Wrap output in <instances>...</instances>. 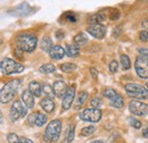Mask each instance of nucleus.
<instances>
[{
	"label": "nucleus",
	"instance_id": "obj_11",
	"mask_svg": "<svg viewBox=\"0 0 148 143\" xmlns=\"http://www.w3.org/2000/svg\"><path fill=\"white\" fill-rule=\"evenodd\" d=\"M74 98H75V86L72 85V86L69 88L66 94H65V97L63 98V101H62V107H63V109L67 110V109H70V108L72 107Z\"/></svg>",
	"mask_w": 148,
	"mask_h": 143
},
{
	"label": "nucleus",
	"instance_id": "obj_40",
	"mask_svg": "<svg viewBox=\"0 0 148 143\" xmlns=\"http://www.w3.org/2000/svg\"><path fill=\"white\" fill-rule=\"evenodd\" d=\"M21 141H22V143H33L30 139H27V138H21Z\"/></svg>",
	"mask_w": 148,
	"mask_h": 143
},
{
	"label": "nucleus",
	"instance_id": "obj_6",
	"mask_svg": "<svg viewBox=\"0 0 148 143\" xmlns=\"http://www.w3.org/2000/svg\"><path fill=\"white\" fill-rule=\"evenodd\" d=\"M101 118V110L99 108H88L80 112V119L83 122L98 123Z\"/></svg>",
	"mask_w": 148,
	"mask_h": 143
},
{
	"label": "nucleus",
	"instance_id": "obj_30",
	"mask_svg": "<svg viewBox=\"0 0 148 143\" xmlns=\"http://www.w3.org/2000/svg\"><path fill=\"white\" fill-rule=\"evenodd\" d=\"M115 94H117V92L112 88H107L106 90H104V97H106L108 99H111L112 97H114Z\"/></svg>",
	"mask_w": 148,
	"mask_h": 143
},
{
	"label": "nucleus",
	"instance_id": "obj_28",
	"mask_svg": "<svg viewBox=\"0 0 148 143\" xmlns=\"http://www.w3.org/2000/svg\"><path fill=\"white\" fill-rule=\"evenodd\" d=\"M96 131V127L95 126H88V127H83L81 129V135L82 136H90L92 135Z\"/></svg>",
	"mask_w": 148,
	"mask_h": 143
},
{
	"label": "nucleus",
	"instance_id": "obj_10",
	"mask_svg": "<svg viewBox=\"0 0 148 143\" xmlns=\"http://www.w3.org/2000/svg\"><path fill=\"white\" fill-rule=\"evenodd\" d=\"M87 31L89 34H91L96 39H103L106 35V26H104L99 23H95L92 25H90Z\"/></svg>",
	"mask_w": 148,
	"mask_h": 143
},
{
	"label": "nucleus",
	"instance_id": "obj_34",
	"mask_svg": "<svg viewBox=\"0 0 148 143\" xmlns=\"http://www.w3.org/2000/svg\"><path fill=\"white\" fill-rule=\"evenodd\" d=\"M100 104H101V101H100V98H98V97H95L92 100H91V102H90V105L92 106V108L99 107Z\"/></svg>",
	"mask_w": 148,
	"mask_h": 143
},
{
	"label": "nucleus",
	"instance_id": "obj_5",
	"mask_svg": "<svg viewBox=\"0 0 148 143\" xmlns=\"http://www.w3.org/2000/svg\"><path fill=\"white\" fill-rule=\"evenodd\" d=\"M124 89L127 91L128 95L134 99H148V90L147 88L143 86L138 83H128Z\"/></svg>",
	"mask_w": 148,
	"mask_h": 143
},
{
	"label": "nucleus",
	"instance_id": "obj_38",
	"mask_svg": "<svg viewBox=\"0 0 148 143\" xmlns=\"http://www.w3.org/2000/svg\"><path fill=\"white\" fill-rule=\"evenodd\" d=\"M56 37H57V39H63V37H64V32L60 31V30L57 31V32H56Z\"/></svg>",
	"mask_w": 148,
	"mask_h": 143
},
{
	"label": "nucleus",
	"instance_id": "obj_1",
	"mask_svg": "<svg viewBox=\"0 0 148 143\" xmlns=\"http://www.w3.org/2000/svg\"><path fill=\"white\" fill-rule=\"evenodd\" d=\"M16 46L22 51L32 52L38 46V37L31 33H21L16 37Z\"/></svg>",
	"mask_w": 148,
	"mask_h": 143
},
{
	"label": "nucleus",
	"instance_id": "obj_14",
	"mask_svg": "<svg viewBox=\"0 0 148 143\" xmlns=\"http://www.w3.org/2000/svg\"><path fill=\"white\" fill-rule=\"evenodd\" d=\"M65 54H66L65 49H64L62 46H59V44L54 46L53 49H51L50 52H49V56H50L53 59H62Z\"/></svg>",
	"mask_w": 148,
	"mask_h": 143
},
{
	"label": "nucleus",
	"instance_id": "obj_35",
	"mask_svg": "<svg viewBox=\"0 0 148 143\" xmlns=\"http://www.w3.org/2000/svg\"><path fill=\"white\" fill-rule=\"evenodd\" d=\"M139 37H140V41H143V42H148V31H141Z\"/></svg>",
	"mask_w": 148,
	"mask_h": 143
},
{
	"label": "nucleus",
	"instance_id": "obj_26",
	"mask_svg": "<svg viewBox=\"0 0 148 143\" xmlns=\"http://www.w3.org/2000/svg\"><path fill=\"white\" fill-rule=\"evenodd\" d=\"M48 118H47V115L42 114V112H38L37 115V122H36V125L37 126H42L47 123Z\"/></svg>",
	"mask_w": 148,
	"mask_h": 143
},
{
	"label": "nucleus",
	"instance_id": "obj_20",
	"mask_svg": "<svg viewBox=\"0 0 148 143\" xmlns=\"http://www.w3.org/2000/svg\"><path fill=\"white\" fill-rule=\"evenodd\" d=\"M87 99H88V92H86V91L79 92V94L76 95V106H75V108L79 109V108L82 107Z\"/></svg>",
	"mask_w": 148,
	"mask_h": 143
},
{
	"label": "nucleus",
	"instance_id": "obj_17",
	"mask_svg": "<svg viewBox=\"0 0 148 143\" xmlns=\"http://www.w3.org/2000/svg\"><path fill=\"white\" fill-rule=\"evenodd\" d=\"M110 101H111V105L112 107L114 108H117V109H121V108L124 106V99H123V97L121 95V94H115L114 97H112L111 99H110Z\"/></svg>",
	"mask_w": 148,
	"mask_h": 143
},
{
	"label": "nucleus",
	"instance_id": "obj_7",
	"mask_svg": "<svg viewBox=\"0 0 148 143\" xmlns=\"http://www.w3.org/2000/svg\"><path fill=\"white\" fill-rule=\"evenodd\" d=\"M26 107L21 101H15L9 109V117L12 122H16L19 118H23L24 116H26Z\"/></svg>",
	"mask_w": 148,
	"mask_h": 143
},
{
	"label": "nucleus",
	"instance_id": "obj_21",
	"mask_svg": "<svg viewBox=\"0 0 148 143\" xmlns=\"http://www.w3.org/2000/svg\"><path fill=\"white\" fill-rule=\"evenodd\" d=\"M74 129H75V126L73 124L69 125L67 131H66V134H65V143H71L74 140V134H75Z\"/></svg>",
	"mask_w": 148,
	"mask_h": 143
},
{
	"label": "nucleus",
	"instance_id": "obj_41",
	"mask_svg": "<svg viewBox=\"0 0 148 143\" xmlns=\"http://www.w3.org/2000/svg\"><path fill=\"white\" fill-rule=\"evenodd\" d=\"M143 135H144L145 138H147V139H148V125H147V127H146V128L143 131Z\"/></svg>",
	"mask_w": 148,
	"mask_h": 143
},
{
	"label": "nucleus",
	"instance_id": "obj_9",
	"mask_svg": "<svg viewBox=\"0 0 148 143\" xmlns=\"http://www.w3.org/2000/svg\"><path fill=\"white\" fill-rule=\"evenodd\" d=\"M129 110L136 116H146L148 115V105L139 100H132L129 104Z\"/></svg>",
	"mask_w": 148,
	"mask_h": 143
},
{
	"label": "nucleus",
	"instance_id": "obj_32",
	"mask_svg": "<svg viewBox=\"0 0 148 143\" xmlns=\"http://www.w3.org/2000/svg\"><path fill=\"white\" fill-rule=\"evenodd\" d=\"M119 69V64H117V61L116 60H112L111 64H110V71L111 73H116Z\"/></svg>",
	"mask_w": 148,
	"mask_h": 143
},
{
	"label": "nucleus",
	"instance_id": "obj_31",
	"mask_svg": "<svg viewBox=\"0 0 148 143\" xmlns=\"http://www.w3.org/2000/svg\"><path fill=\"white\" fill-rule=\"evenodd\" d=\"M129 122H130V125L132 126L133 128H140L141 127V122L140 121H138V119H136V118H132V117H130L129 118Z\"/></svg>",
	"mask_w": 148,
	"mask_h": 143
},
{
	"label": "nucleus",
	"instance_id": "obj_19",
	"mask_svg": "<svg viewBox=\"0 0 148 143\" xmlns=\"http://www.w3.org/2000/svg\"><path fill=\"white\" fill-rule=\"evenodd\" d=\"M65 51H66V54H67L69 57L74 58V57L79 56V54H80V48H79L76 44H66Z\"/></svg>",
	"mask_w": 148,
	"mask_h": 143
},
{
	"label": "nucleus",
	"instance_id": "obj_4",
	"mask_svg": "<svg viewBox=\"0 0 148 143\" xmlns=\"http://www.w3.org/2000/svg\"><path fill=\"white\" fill-rule=\"evenodd\" d=\"M1 72L5 75H10V74H19L24 71V66L17 61L13 60L12 58H3L1 60Z\"/></svg>",
	"mask_w": 148,
	"mask_h": 143
},
{
	"label": "nucleus",
	"instance_id": "obj_29",
	"mask_svg": "<svg viewBox=\"0 0 148 143\" xmlns=\"http://www.w3.org/2000/svg\"><path fill=\"white\" fill-rule=\"evenodd\" d=\"M7 140H8V143H22L21 138H18L15 133H9L7 135Z\"/></svg>",
	"mask_w": 148,
	"mask_h": 143
},
{
	"label": "nucleus",
	"instance_id": "obj_12",
	"mask_svg": "<svg viewBox=\"0 0 148 143\" xmlns=\"http://www.w3.org/2000/svg\"><path fill=\"white\" fill-rule=\"evenodd\" d=\"M53 90H54V93L57 98H64L69 88L64 81H56L53 84Z\"/></svg>",
	"mask_w": 148,
	"mask_h": 143
},
{
	"label": "nucleus",
	"instance_id": "obj_24",
	"mask_svg": "<svg viewBox=\"0 0 148 143\" xmlns=\"http://www.w3.org/2000/svg\"><path fill=\"white\" fill-rule=\"evenodd\" d=\"M39 71L43 74H50V73H54L56 71V67L53 64H45L39 68Z\"/></svg>",
	"mask_w": 148,
	"mask_h": 143
},
{
	"label": "nucleus",
	"instance_id": "obj_44",
	"mask_svg": "<svg viewBox=\"0 0 148 143\" xmlns=\"http://www.w3.org/2000/svg\"><path fill=\"white\" fill-rule=\"evenodd\" d=\"M146 88H147V90H148V82L146 83Z\"/></svg>",
	"mask_w": 148,
	"mask_h": 143
},
{
	"label": "nucleus",
	"instance_id": "obj_3",
	"mask_svg": "<svg viewBox=\"0 0 148 143\" xmlns=\"http://www.w3.org/2000/svg\"><path fill=\"white\" fill-rule=\"evenodd\" d=\"M19 83L21 81L19 80H13L8 83H6L2 89H1V92H0V102L1 104H8L9 101L13 100L16 91L18 89L19 86Z\"/></svg>",
	"mask_w": 148,
	"mask_h": 143
},
{
	"label": "nucleus",
	"instance_id": "obj_2",
	"mask_svg": "<svg viewBox=\"0 0 148 143\" xmlns=\"http://www.w3.org/2000/svg\"><path fill=\"white\" fill-rule=\"evenodd\" d=\"M60 131H62V122L58 119L51 121L45 131L43 134V140L46 143H54L59 139L60 135Z\"/></svg>",
	"mask_w": 148,
	"mask_h": 143
},
{
	"label": "nucleus",
	"instance_id": "obj_33",
	"mask_svg": "<svg viewBox=\"0 0 148 143\" xmlns=\"http://www.w3.org/2000/svg\"><path fill=\"white\" fill-rule=\"evenodd\" d=\"M37 115L38 114H31V115L27 117L29 125H36V122H37Z\"/></svg>",
	"mask_w": 148,
	"mask_h": 143
},
{
	"label": "nucleus",
	"instance_id": "obj_22",
	"mask_svg": "<svg viewBox=\"0 0 148 143\" xmlns=\"http://www.w3.org/2000/svg\"><path fill=\"white\" fill-rule=\"evenodd\" d=\"M73 40L76 44L83 46V44H86V43L88 42V36L86 35L84 33H79V34H76V35L74 36Z\"/></svg>",
	"mask_w": 148,
	"mask_h": 143
},
{
	"label": "nucleus",
	"instance_id": "obj_15",
	"mask_svg": "<svg viewBox=\"0 0 148 143\" xmlns=\"http://www.w3.org/2000/svg\"><path fill=\"white\" fill-rule=\"evenodd\" d=\"M40 106L41 108L46 111V112H51L54 109H55V102L53 99L50 98H43L41 101H40Z\"/></svg>",
	"mask_w": 148,
	"mask_h": 143
},
{
	"label": "nucleus",
	"instance_id": "obj_42",
	"mask_svg": "<svg viewBox=\"0 0 148 143\" xmlns=\"http://www.w3.org/2000/svg\"><path fill=\"white\" fill-rule=\"evenodd\" d=\"M143 24H144V26H147L148 27V20H144V23H143Z\"/></svg>",
	"mask_w": 148,
	"mask_h": 143
},
{
	"label": "nucleus",
	"instance_id": "obj_36",
	"mask_svg": "<svg viewBox=\"0 0 148 143\" xmlns=\"http://www.w3.org/2000/svg\"><path fill=\"white\" fill-rule=\"evenodd\" d=\"M65 17L67 20H70V22H72V23H75L76 22V16H74L73 13H67L66 15H65Z\"/></svg>",
	"mask_w": 148,
	"mask_h": 143
},
{
	"label": "nucleus",
	"instance_id": "obj_13",
	"mask_svg": "<svg viewBox=\"0 0 148 143\" xmlns=\"http://www.w3.org/2000/svg\"><path fill=\"white\" fill-rule=\"evenodd\" d=\"M21 98H22V101L26 108L34 107V95L30 92V90H24L21 94Z\"/></svg>",
	"mask_w": 148,
	"mask_h": 143
},
{
	"label": "nucleus",
	"instance_id": "obj_16",
	"mask_svg": "<svg viewBox=\"0 0 148 143\" xmlns=\"http://www.w3.org/2000/svg\"><path fill=\"white\" fill-rule=\"evenodd\" d=\"M53 40L49 37V36H45L42 40H41V43H40V48L42 51L45 52H50V50L53 49Z\"/></svg>",
	"mask_w": 148,
	"mask_h": 143
},
{
	"label": "nucleus",
	"instance_id": "obj_37",
	"mask_svg": "<svg viewBox=\"0 0 148 143\" xmlns=\"http://www.w3.org/2000/svg\"><path fill=\"white\" fill-rule=\"evenodd\" d=\"M138 52L140 56H145L148 58V48H138Z\"/></svg>",
	"mask_w": 148,
	"mask_h": 143
},
{
	"label": "nucleus",
	"instance_id": "obj_27",
	"mask_svg": "<svg viewBox=\"0 0 148 143\" xmlns=\"http://www.w3.org/2000/svg\"><path fill=\"white\" fill-rule=\"evenodd\" d=\"M42 92L47 95V98H53V95H55L54 93V90H53V86L51 85H48V84H45L42 85Z\"/></svg>",
	"mask_w": 148,
	"mask_h": 143
},
{
	"label": "nucleus",
	"instance_id": "obj_25",
	"mask_svg": "<svg viewBox=\"0 0 148 143\" xmlns=\"http://www.w3.org/2000/svg\"><path fill=\"white\" fill-rule=\"evenodd\" d=\"M60 69L63 72H65V73H69V72H73L76 69V65L73 64V63H64V64H62L60 66Z\"/></svg>",
	"mask_w": 148,
	"mask_h": 143
},
{
	"label": "nucleus",
	"instance_id": "obj_43",
	"mask_svg": "<svg viewBox=\"0 0 148 143\" xmlns=\"http://www.w3.org/2000/svg\"><path fill=\"white\" fill-rule=\"evenodd\" d=\"M91 143H104L103 141H100V140H97V141H92Z\"/></svg>",
	"mask_w": 148,
	"mask_h": 143
},
{
	"label": "nucleus",
	"instance_id": "obj_39",
	"mask_svg": "<svg viewBox=\"0 0 148 143\" xmlns=\"http://www.w3.org/2000/svg\"><path fill=\"white\" fill-rule=\"evenodd\" d=\"M90 73H91V75H92V77H95V78L98 76V72L96 71L93 67H91V68H90Z\"/></svg>",
	"mask_w": 148,
	"mask_h": 143
},
{
	"label": "nucleus",
	"instance_id": "obj_18",
	"mask_svg": "<svg viewBox=\"0 0 148 143\" xmlns=\"http://www.w3.org/2000/svg\"><path fill=\"white\" fill-rule=\"evenodd\" d=\"M29 90H30V92L34 97H40L41 95V91H42V86H41V84L39 82H37V81H32L29 84Z\"/></svg>",
	"mask_w": 148,
	"mask_h": 143
},
{
	"label": "nucleus",
	"instance_id": "obj_8",
	"mask_svg": "<svg viewBox=\"0 0 148 143\" xmlns=\"http://www.w3.org/2000/svg\"><path fill=\"white\" fill-rule=\"evenodd\" d=\"M134 68L140 78H148V58L145 56H138L134 63Z\"/></svg>",
	"mask_w": 148,
	"mask_h": 143
},
{
	"label": "nucleus",
	"instance_id": "obj_23",
	"mask_svg": "<svg viewBox=\"0 0 148 143\" xmlns=\"http://www.w3.org/2000/svg\"><path fill=\"white\" fill-rule=\"evenodd\" d=\"M120 61H121V66H122L123 71H128L130 67H131V61H130L129 56L122 54L121 58H120Z\"/></svg>",
	"mask_w": 148,
	"mask_h": 143
}]
</instances>
